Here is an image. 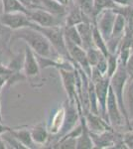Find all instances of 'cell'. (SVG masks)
I'll return each instance as SVG.
<instances>
[{
  "label": "cell",
  "instance_id": "e0dca14e",
  "mask_svg": "<svg viewBox=\"0 0 133 149\" xmlns=\"http://www.w3.org/2000/svg\"><path fill=\"white\" fill-rule=\"evenodd\" d=\"M11 133L20 141L27 149L37 148V144L34 142L32 135H31V130L27 128H18V129H11Z\"/></svg>",
  "mask_w": 133,
  "mask_h": 149
},
{
  "label": "cell",
  "instance_id": "ba28073f",
  "mask_svg": "<svg viewBox=\"0 0 133 149\" xmlns=\"http://www.w3.org/2000/svg\"><path fill=\"white\" fill-rule=\"evenodd\" d=\"M0 23L4 27H7L15 31L21 28L29 27L32 23L28 14L23 12H12V13H3L0 16Z\"/></svg>",
  "mask_w": 133,
  "mask_h": 149
},
{
  "label": "cell",
  "instance_id": "7c38bea8",
  "mask_svg": "<svg viewBox=\"0 0 133 149\" xmlns=\"http://www.w3.org/2000/svg\"><path fill=\"white\" fill-rule=\"evenodd\" d=\"M40 65L38 62V58L36 53L31 49L28 45L25 47L24 52V63H23V72L26 78H34L38 76L40 73Z\"/></svg>",
  "mask_w": 133,
  "mask_h": 149
},
{
  "label": "cell",
  "instance_id": "ffe728a7",
  "mask_svg": "<svg viewBox=\"0 0 133 149\" xmlns=\"http://www.w3.org/2000/svg\"><path fill=\"white\" fill-rule=\"evenodd\" d=\"M126 27H127V19L125 18V16L120 13H116V18H115L114 25H113L112 35H111L110 38L121 41L123 36L125 34V31H126Z\"/></svg>",
  "mask_w": 133,
  "mask_h": 149
},
{
  "label": "cell",
  "instance_id": "f35d334b",
  "mask_svg": "<svg viewBox=\"0 0 133 149\" xmlns=\"http://www.w3.org/2000/svg\"><path fill=\"white\" fill-rule=\"evenodd\" d=\"M131 129H133V128H131Z\"/></svg>",
  "mask_w": 133,
  "mask_h": 149
},
{
  "label": "cell",
  "instance_id": "83f0119b",
  "mask_svg": "<svg viewBox=\"0 0 133 149\" xmlns=\"http://www.w3.org/2000/svg\"><path fill=\"white\" fill-rule=\"evenodd\" d=\"M2 137H3L4 141H5L6 145L8 148H16V149H27L25 146L23 145L20 141L17 139L13 134L11 133V131H7L5 133L2 134Z\"/></svg>",
  "mask_w": 133,
  "mask_h": 149
},
{
  "label": "cell",
  "instance_id": "4fadbf2b",
  "mask_svg": "<svg viewBox=\"0 0 133 149\" xmlns=\"http://www.w3.org/2000/svg\"><path fill=\"white\" fill-rule=\"evenodd\" d=\"M84 117H86V125H88V130L91 132H93V133H100V132L113 129V127L111 126L101 115L93 113V112H91V111L86 112V113H84Z\"/></svg>",
  "mask_w": 133,
  "mask_h": 149
},
{
  "label": "cell",
  "instance_id": "d590c367",
  "mask_svg": "<svg viewBox=\"0 0 133 149\" xmlns=\"http://www.w3.org/2000/svg\"><path fill=\"white\" fill-rule=\"evenodd\" d=\"M57 1H59L60 3L64 4V5H66V6L69 5V0H57Z\"/></svg>",
  "mask_w": 133,
  "mask_h": 149
},
{
  "label": "cell",
  "instance_id": "8d00e7d4",
  "mask_svg": "<svg viewBox=\"0 0 133 149\" xmlns=\"http://www.w3.org/2000/svg\"><path fill=\"white\" fill-rule=\"evenodd\" d=\"M133 128V119L132 120H130V123H129V129Z\"/></svg>",
  "mask_w": 133,
  "mask_h": 149
},
{
  "label": "cell",
  "instance_id": "f546056e",
  "mask_svg": "<svg viewBox=\"0 0 133 149\" xmlns=\"http://www.w3.org/2000/svg\"><path fill=\"white\" fill-rule=\"evenodd\" d=\"M28 10H35V9H42L43 5L41 0H20Z\"/></svg>",
  "mask_w": 133,
  "mask_h": 149
},
{
  "label": "cell",
  "instance_id": "3957f363",
  "mask_svg": "<svg viewBox=\"0 0 133 149\" xmlns=\"http://www.w3.org/2000/svg\"><path fill=\"white\" fill-rule=\"evenodd\" d=\"M129 78H130L129 73L127 72L124 65L121 63L119 64L118 69L116 70L114 74L110 78V86L112 88L113 93H114L115 97L117 98L118 104H119V107L122 111L123 116L126 119L128 126H129V120H128L126 109H125V105H124V88L127 81L129 80Z\"/></svg>",
  "mask_w": 133,
  "mask_h": 149
},
{
  "label": "cell",
  "instance_id": "7402d4cb",
  "mask_svg": "<svg viewBox=\"0 0 133 149\" xmlns=\"http://www.w3.org/2000/svg\"><path fill=\"white\" fill-rule=\"evenodd\" d=\"M3 13H12V12H23L29 15L30 10L20 2V0H1Z\"/></svg>",
  "mask_w": 133,
  "mask_h": 149
},
{
  "label": "cell",
  "instance_id": "e575fe53",
  "mask_svg": "<svg viewBox=\"0 0 133 149\" xmlns=\"http://www.w3.org/2000/svg\"><path fill=\"white\" fill-rule=\"evenodd\" d=\"M6 148H8V147H7L5 141H4L2 135H0V149H6Z\"/></svg>",
  "mask_w": 133,
  "mask_h": 149
},
{
  "label": "cell",
  "instance_id": "277c9868",
  "mask_svg": "<svg viewBox=\"0 0 133 149\" xmlns=\"http://www.w3.org/2000/svg\"><path fill=\"white\" fill-rule=\"evenodd\" d=\"M106 117H107L109 124L113 127V129L124 125V124L128 126L126 119L123 116L122 111L119 107V104H118L117 98L115 97L111 86L109 88V93H108L107 102H106ZM128 128H129V126H128Z\"/></svg>",
  "mask_w": 133,
  "mask_h": 149
},
{
  "label": "cell",
  "instance_id": "2e32d148",
  "mask_svg": "<svg viewBox=\"0 0 133 149\" xmlns=\"http://www.w3.org/2000/svg\"><path fill=\"white\" fill-rule=\"evenodd\" d=\"M30 130L34 142L37 145H45L47 143L48 139H49V129L44 122L36 124Z\"/></svg>",
  "mask_w": 133,
  "mask_h": 149
},
{
  "label": "cell",
  "instance_id": "1f68e13d",
  "mask_svg": "<svg viewBox=\"0 0 133 149\" xmlns=\"http://www.w3.org/2000/svg\"><path fill=\"white\" fill-rule=\"evenodd\" d=\"M118 7H126L133 5V0H113Z\"/></svg>",
  "mask_w": 133,
  "mask_h": 149
},
{
  "label": "cell",
  "instance_id": "d6a6232c",
  "mask_svg": "<svg viewBox=\"0 0 133 149\" xmlns=\"http://www.w3.org/2000/svg\"><path fill=\"white\" fill-rule=\"evenodd\" d=\"M11 74H0V90L3 88V86L8 83L9 77Z\"/></svg>",
  "mask_w": 133,
  "mask_h": 149
},
{
  "label": "cell",
  "instance_id": "52a82bcc",
  "mask_svg": "<svg viewBox=\"0 0 133 149\" xmlns=\"http://www.w3.org/2000/svg\"><path fill=\"white\" fill-rule=\"evenodd\" d=\"M30 20L34 24L41 27H52V26H60L64 25L62 20L65 21V17H59L52 14L51 12L45 10L44 8L42 9H35V10H30L29 13Z\"/></svg>",
  "mask_w": 133,
  "mask_h": 149
},
{
  "label": "cell",
  "instance_id": "d6986e66",
  "mask_svg": "<svg viewBox=\"0 0 133 149\" xmlns=\"http://www.w3.org/2000/svg\"><path fill=\"white\" fill-rule=\"evenodd\" d=\"M43 8L59 17H66L68 6L60 3L57 0H41Z\"/></svg>",
  "mask_w": 133,
  "mask_h": 149
},
{
  "label": "cell",
  "instance_id": "5bb4252c",
  "mask_svg": "<svg viewBox=\"0 0 133 149\" xmlns=\"http://www.w3.org/2000/svg\"><path fill=\"white\" fill-rule=\"evenodd\" d=\"M83 22H91V21L78 6L72 3V5L68 9L67 15L65 17V26H77Z\"/></svg>",
  "mask_w": 133,
  "mask_h": 149
},
{
  "label": "cell",
  "instance_id": "836d02e7",
  "mask_svg": "<svg viewBox=\"0 0 133 149\" xmlns=\"http://www.w3.org/2000/svg\"><path fill=\"white\" fill-rule=\"evenodd\" d=\"M11 129H12V127L5 125V124L2 122V120H0V135H2V134L5 133L7 131L11 130Z\"/></svg>",
  "mask_w": 133,
  "mask_h": 149
},
{
  "label": "cell",
  "instance_id": "f1b7e54d",
  "mask_svg": "<svg viewBox=\"0 0 133 149\" xmlns=\"http://www.w3.org/2000/svg\"><path fill=\"white\" fill-rule=\"evenodd\" d=\"M77 137H67L63 136L59 142L53 146V148H62V149H71L77 148Z\"/></svg>",
  "mask_w": 133,
  "mask_h": 149
},
{
  "label": "cell",
  "instance_id": "8992f818",
  "mask_svg": "<svg viewBox=\"0 0 133 149\" xmlns=\"http://www.w3.org/2000/svg\"><path fill=\"white\" fill-rule=\"evenodd\" d=\"M66 44H67L68 51H69V54L71 56V59L74 65L77 66V68L83 70L84 73L91 78L93 67L91 66V64L88 62L86 49L81 46L74 44V43L68 42V41H66Z\"/></svg>",
  "mask_w": 133,
  "mask_h": 149
},
{
  "label": "cell",
  "instance_id": "9a60e30c",
  "mask_svg": "<svg viewBox=\"0 0 133 149\" xmlns=\"http://www.w3.org/2000/svg\"><path fill=\"white\" fill-rule=\"evenodd\" d=\"M93 27L94 23L93 22H83L77 25L81 41H83V47L84 49L93 46Z\"/></svg>",
  "mask_w": 133,
  "mask_h": 149
},
{
  "label": "cell",
  "instance_id": "9c48e42d",
  "mask_svg": "<svg viewBox=\"0 0 133 149\" xmlns=\"http://www.w3.org/2000/svg\"><path fill=\"white\" fill-rule=\"evenodd\" d=\"M115 18H116V12L113 9L103 10L96 16L95 25L106 41L109 39L111 35H112Z\"/></svg>",
  "mask_w": 133,
  "mask_h": 149
},
{
  "label": "cell",
  "instance_id": "7a4b0ae2",
  "mask_svg": "<svg viewBox=\"0 0 133 149\" xmlns=\"http://www.w3.org/2000/svg\"><path fill=\"white\" fill-rule=\"evenodd\" d=\"M30 26L39 30L41 33H43L47 37V39L50 41V43L54 47V49L60 54V56L68 60V61H71L72 63L69 51H68L66 39H65L64 25L52 26V27H41V26L36 25V24L32 22Z\"/></svg>",
  "mask_w": 133,
  "mask_h": 149
},
{
  "label": "cell",
  "instance_id": "4dcf8cb0",
  "mask_svg": "<svg viewBox=\"0 0 133 149\" xmlns=\"http://www.w3.org/2000/svg\"><path fill=\"white\" fill-rule=\"evenodd\" d=\"M125 68H126L127 72L129 73L130 76H133V50L130 54L129 58H128L126 64H125Z\"/></svg>",
  "mask_w": 133,
  "mask_h": 149
},
{
  "label": "cell",
  "instance_id": "603a6c76",
  "mask_svg": "<svg viewBox=\"0 0 133 149\" xmlns=\"http://www.w3.org/2000/svg\"><path fill=\"white\" fill-rule=\"evenodd\" d=\"M93 46L97 48L104 55L105 57H107L109 55V51H108V47H107V42L106 40L103 38V36L101 35V33L100 32L98 28L96 27V25L94 24L93 27Z\"/></svg>",
  "mask_w": 133,
  "mask_h": 149
},
{
  "label": "cell",
  "instance_id": "484cf974",
  "mask_svg": "<svg viewBox=\"0 0 133 149\" xmlns=\"http://www.w3.org/2000/svg\"><path fill=\"white\" fill-rule=\"evenodd\" d=\"M93 3L95 17L103 10H106V9H115L116 7H118L113 2V0H93Z\"/></svg>",
  "mask_w": 133,
  "mask_h": 149
},
{
  "label": "cell",
  "instance_id": "8fae6325",
  "mask_svg": "<svg viewBox=\"0 0 133 149\" xmlns=\"http://www.w3.org/2000/svg\"><path fill=\"white\" fill-rule=\"evenodd\" d=\"M91 138H93L94 148H97V149L98 148L100 149L112 148L118 140L123 138V134L118 136L116 133H114L113 129L100 132V133H93V132H91Z\"/></svg>",
  "mask_w": 133,
  "mask_h": 149
},
{
  "label": "cell",
  "instance_id": "cb8c5ba5",
  "mask_svg": "<svg viewBox=\"0 0 133 149\" xmlns=\"http://www.w3.org/2000/svg\"><path fill=\"white\" fill-rule=\"evenodd\" d=\"M64 34L66 41L83 47V41L77 26H64Z\"/></svg>",
  "mask_w": 133,
  "mask_h": 149
},
{
  "label": "cell",
  "instance_id": "5b68a950",
  "mask_svg": "<svg viewBox=\"0 0 133 149\" xmlns=\"http://www.w3.org/2000/svg\"><path fill=\"white\" fill-rule=\"evenodd\" d=\"M62 79L63 86L69 97V100H79L78 97V84L79 80V72L78 68L75 70L59 69L58 70Z\"/></svg>",
  "mask_w": 133,
  "mask_h": 149
},
{
  "label": "cell",
  "instance_id": "4316f807",
  "mask_svg": "<svg viewBox=\"0 0 133 149\" xmlns=\"http://www.w3.org/2000/svg\"><path fill=\"white\" fill-rule=\"evenodd\" d=\"M86 55H88V62L91 67H94L95 65H97L98 62L104 57V55L94 46L88 48V49H86Z\"/></svg>",
  "mask_w": 133,
  "mask_h": 149
},
{
  "label": "cell",
  "instance_id": "30bf717a",
  "mask_svg": "<svg viewBox=\"0 0 133 149\" xmlns=\"http://www.w3.org/2000/svg\"><path fill=\"white\" fill-rule=\"evenodd\" d=\"M94 84V88H95L96 97L98 102V107H100V113L103 118L107 120L106 117V102H107V97L110 88V78L105 74L100 81H96ZM109 123V122H108Z\"/></svg>",
  "mask_w": 133,
  "mask_h": 149
},
{
  "label": "cell",
  "instance_id": "6da1fadb",
  "mask_svg": "<svg viewBox=\"0 0 133 149\" xmlns=\"http://www.w3.org/2000/svg\"><path fill=\"white\" fill-rule=\"evenodd\" d=\"M19 39L25 41L26 45H28L38 56L52 58L57 61L66 60L60 56V54L54 49L50 41L43 33L31 26L14 31L11 36V42Z\"/></svg>",
  "mask_w": 133,
  "mask_h": 149
},
{
  "label": "cell",
  "instance_id": "44dd1931",
  "mask_svg": "<svg viewBox=\"0 0 133 149\" xmlns=\"http://www.w3.org/2000/svg\"><path fill=\"white\" fill-rule=\"evenodd\" d=\"M75 5H77L86 16L93 23L95 24V13H94V3L93 0H72Z\"/></svg>",
  "mask_w": 133,
  "mask_h": 149
},
{
  "label": "cell",
  "instance_id": "74e56055",
  "mask_svg": "<svg viewBox=\"0 0 133 149\" xmlns=\"http://www.w3.org/2000/svg\"><path fill=\"white\" fill-rule=\"evenodd\" d=\"M1 92H2V90H0V95H1ZM0 110H1V105H0ZM0 120H2V118H1V111H0Z\"/></svg>",
  "mask_w": 133,
  "mask_h": 149
},
{
  "label": "cell",
  "instance_id": "ac0fdd59",
  "mask_svg": "<svg viewBox=\"0 0 133 149\" xmlns=\"http://www.w3.org/2000/svg\"><path fill=\"white\" fill-rule=\"evenodd\" d=\"M124 105L128 120L133 119V77H130L124 88Z\"/></svg>",
  "mask_w": 133,
  "mask_h": 149
},
{
  "label": "cell",
  "instance_id": "d4e9b609",
  "mask_svg": "<svg viewBox=\"0 0 133 149\" xmlns=\"http://www.w3.org/2000/svg\"><path fill=\"white\" fill-rule=\"evenodd\" d=\"M120 64L119 61V53H110L107 56V74L109 78L114 74V73L116 72V70L118 69V66Z\"/></svg>",
  "mask_w": 133,
  "mask_h": 149
}]
</instances>
